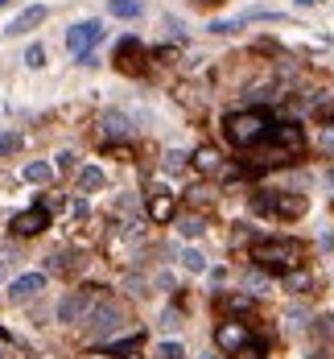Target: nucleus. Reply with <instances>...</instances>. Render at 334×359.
<instances>
[{
  "label": "nucleus",
  "mask_w": 334,
  "mask_h": 359,
  "mask_svg": "<svg viewBox=\"0 0 334 359\" xmlns=\"http://www.w3.org/2000/svg\"><path fill=\"white\" fill-rule=\"evenodd\" d=\"M252 261L268 272H293L301 265V244L297 240H260L252 248Z\"/></svg>",
  "instance_id": "obj_1"
},
{
  "label": "nucleus",
  "mask_w": 334,
  "mask_h": 359,
  "mask_svg": "<svg viewBox=\"0 0 334 359\" xmlns=\"http://www.w3.org/2000/svg\"><path fill=\"white\" fill-rule=\"evenodd\" d=\"M223 129H227V140L236 149H252V145H260L264 136L273 133V124H268L264 112H231L223 120Z\"/></svg>",
  "instance_id": "obj_2"
},
{
  "label": "nucleus",
  "mask_w": 334,
  "mask_h": 359,
  "mask_svg": "<svg viewBox=\"0 0 334 359\" xmlns=\"http://www.w3.org/2000/svg\"><path fill=\"white\" fill-rule=\"evenodd\" d=\"M103 298V289H75V293H66L62 298V306H58V322L62 326H83L87 318H91V310H96V302Z\"/></svg>",
  "instance_id": "obj_3"
},
{
  "label": "nucleus",
  "mask_w": 334,
  "mask_h": 359,
  "mask_svg": "<svg viewBox=\"0 0 334 359\" xmlns=\"http://www.w3.org/2000/svg\"><path fill=\"white\" fill-rule=\"evenodd\" d=\"M124 322H128V314H124V306H120V302H107V298H99L96 310H91V318H87L83 326H87V335H91V339H112V335H116Z\"/></svg>",
  "instance_id": "obj_4"
},
{
  "label": "nucleus",
  "mask_w": 334,
  "mask_h": 359,
  "mask_svg": "<svg viewBox=\"0 0 334 359\" xmlns=\"http://www.w3.org/2000/svg\"><path fill=\"white\" fill-rule=\"evenodd\" d=\"M99 42H103V25H99V21H79V25H70V29H66V50H70L75 58L96 54Z\"/></svg>",
  "instance_id": "obj_5"
},
{
  "label": "nucleus",
  "mask_w": 334,
  "mask_h": 359,
  "mask_svg": "<svg viewBox=\"0 0 334 359\" xmlns=\"http://www.w3.org/2000/svg\"><path fill=\"white\" fill-rule=\"evenodd\" d=\"M256 211H264V215H301L305 211V198H289V194H273V190H264V194H256Z\"/></svg>",
  "instance_id": "obj_6"
},
{
  "label": "nucleus",
  "mask_w": 334,
  "mask_h": 359,
  "mask_svg": "<svg viewBox=\"0 0 334 359\" xmlns=\"http://www.w3.org/2000/svg\"><path fill=\"white\" fill-rule=\"evenodd\" d=\"M248 339H252V335H248V326L236 322V318H227V322L215 330V343H219L223 351H243V347H248Z\"/></svg>",
  "instance_id": "obj_7"
},
{
  "label": "nucleus",
  "mask_w": 334,
  "mask_h": 359,
  "mask_svg": "<svg viewBox=\"0 0 334 359\" xmlns=\"http://www.w3.org/2000/svg\"><path fill=\"white\" fill-rule=\"evenodd\" d=\"M149 219H157V224H169L174 219V194L165 186H153L149 190Z\"/></svg>",
  "instance_id": "obj_8"
},
{
  "label": "nucleus",
  "mask_w": 334,
  "mask_h": 359,
  "mask_svg": "<svg viewBox=\"0 0 334 359\" xmlns=\"http://www.w3.org/2000/svg\"><path fill=\"white\" fill-rule=\"evenodd\" d=\"M46 289V272H25V277H17L13 285H8V298L13 302H29L33 293H42Z\"/></svg>",
  "instance_id": "obj_9"
},
{
  "label": "nucleus",
  "mask_w": 334,
  "mask_h": 359,
  "mask_svg": "<svg viewBox=\"0 0 334 359\" xmlns=\"http://www.w3.org/2000/svg\"><path fill=\"white\" fill-rule=\"evenodd\" d=\"M273 140H277V153H301V145H305V136H301V124H293V120H289V124H277V129H273Z\"/></svg>",
  "instance_id": "obj_10"
},
{
  "label": "nucleus",
  "mask_w": 334,
  "mask_h": 359,
  "mask_svg": "<svg viewBox=\"0 0 334 359\" xmlns=\"http://www.w3.org/2000/svg\"><path fill=\"white\" fill-rule=\"evenodd\" d=\"M46 224H50L46 207H29V211H21V215L13 219V231H17V235H38Z\"/></svg>",
  "instance_id": "obj_11"
},
{
  "label": "nucleus",
  "mask_w": 334,
  "mask_h": 359,
  "mask_svg": "<svg viewBox=\"0 0 334 359\" xmlns=\"http://www.w3.org/2000/svg\"><path fill=\"white\" fill-rule=\"evenodd\" d=\"M42 21H46V8H42V4H29L25 13H17V17H13L8 34H13V38H17V34H29V29H38Z\"/></svg>",
  "instance_id": "obj_12"
},
{
  "label": "nucleus",
  "mask_w": 334,
  "mask_h": 359,
  "mask_svg": "<svg viewBox=\"0 0 334 359\" xmlns=\"http://www.w3.org/2000/svg\"><path fill=\"white\" fill-rule=\"evenodd\" d=\"M116 66H120V71H141V42H137V38H124V42H120Z\"/></svg>",
  "instance_id": "obj_13"
},
{
  "label": "nucleus",
  "mask_w": 334,
  "mask_h": 359,
  "mask_svg": "<svg viewBox=\"0 0 334 359\" xmlns=\"http://www.w3.org/2000/svg\"><path fill=\"white\" fill-rule=\"evenodd\" d=\"M99 129H103L107 140H124V136L132 133V124H128V116H124V112H107V116L99 120Z\"/></svg>",
  "instance_id": "obj_14"
},
{
  "label": "nucleus",
  "mask_w": 334,
  "mask_h": 359,
  "mask_svg": "<svg viewBox=\"0 0 334 359\" xmlns=\"http://www.w3.org/2000/svg\"><path fill=\"white\" fill-rule=\"evenodd\" d=\"M194 166H198L202 174H219V166H223V157H219V149H211V145H202V149L194 153Z\"/></svg>",
  "instance_id": "obj_15"
},
{
  "label": "nucleus",
  "mask_w": 334,
  "mask_h": 359,
  "mask_svg": "<svg viewBox=\"0 0 334 359\" xmlns=\"http://www.w3.org/2000/svg\"><path fill=\"white\" fill-rule=\"evenodd\" d=\"M103 170H99V166H83V170H79V194H96L99 186H103Z\"/></svg>",
  "instance_id": "obj_16"
},
{
  "label": "nucleus",
  "mask_w": 334,
  "mask_h": 359,
  "mask_svg": "<svg viewBox=\"0 0 334 359\" xmlns=\"http://www.w3.org/2000/svg\"><path fill=\"white\" fill-rule=\"evenodd\" d=\"M21 174H25V182H33V186H50V182H54V166H46V161H29Z\"/></svg>",
  "instance_id": "obj_17"
},
{
  "label": "nucleus",
  "mask_w": 334,
  "mask_h": 359,
  "mask_svg": "<svg viewBox=\"0 0 334 359\" xmlns=\"http://www.w3.org/2000/svg\"><path fill=\"white\" fill-rule=\"evenodd\" d=\"M202 231H206L202 215H182V219H178V235H182V240H198Z\"/></svg>",
  "instance_id": "obj_18"
},
{
  "label": "nucleus",
  "mask_w": 334,
  "mask_h": 359,
  "mask_svg": "<svg viewBox=\"0 0 334 359\" xmlns=\"http://www.w3.org/2000/svg\"><path fill=\"white\" fill-rule=\"evenodd\" d=\"M178 261H182V269H186V272H206V256H202L198 248H182V256H178Z\"/></svg>",
  "instance_id": "obj_19"
},
{
  "label": "nucleus",
  "mask_w": 334,
  "mask_h": 359,
  "mask_svg": "<svg viewBox=\"0 0 334 359\" xmlns=\"http://www.w3.org/2000/svg\"><path fill=\"white\" fill-rule=\"evenodd\" d=\"M107 8H112V17H124V21L141 17V0H112Z\"/></svg>",
  "instance_id": "obj_20"
},
{
  "label": "nucleus",
  "mask_w": 334,
  "mask_h": 359,
  "mask_svg": "<svg viewBox=\"0 0 334 359\" xmlns=\"http://www.w3.org/2000/svg\"><path fill=\"white\" fill-rule=\"evenodd\" d=\"M25 66H29V71H42V66H46V45L42 42H33L25 50Z\"/></svg>",
  "instance_id": "obj_21"
},
{
  "label": "nucleus",
  "mask_w": 334,
  "mask_h": 359,
  "mask_svg": "<svg viewBox=\"0 0 334 359\" xmlns=\"http://www.w3.org/2000/svg\"><path fill=\"white\" fill-rule=\"evenodd\" d=\"M285 285L293 289V293H301V289H310V272H305V269H293V272H285Z\"/></svg>",
  "instance_id": "obj_22"
},
{
  "label": "nucleus",
  "mask_w": 334,
  "mask_h": 359,
  "mask_svg": "<svg viewBox=\"0 0 334 359\" xmlns=\"http://www.w3.org/2000/svg\"><path fill=\"white\" fill-rule=\"evenodd\" d=\"M186 161H190V157H186V153H182V149H169V153H165V161H161V166H165V170H169V174H178V170H182V166H186Z\"/></svg>",
  "instance_id": "obj_23"
},
{
  "label": "nucleus",
  "mask_w": 334,
  "mask_h": 359,
  "mask_svg": "<svg viewBox=\"0 0 334 359\" xmlns=\"http://www.w3.org/2000/svg\"><path fill=\"white\" fill-rule=\"evenodd\" d=\"M141 339H144V335H128V339H120V343H112V356H132Z\"/></svg>",
  "instance_id": "obj_24"
},
{
  "label": "nucleus",
  "mask_w": 334,
  "mask_h": 359,
  "mask_svg": "<svg viewBox=\"0 0 334 359\" xmlns=\"http://www.w3.org/2000/svg\"><path fill=\"white\" fill-rule=\"evenodd\" d=\"M157 359H186V347L169 339V343H161V347H157Z\"/></svg>",
  "instance_id": "obj_25"
},
{
  "label": "nucleus",
  "mask_w": 334,
  "mask_h": 359,
  "mask_svg": "<svg viewBox=\"0 0 334 359\" xmlns=\"http://www.w3.org/2000/svg\"><path fill=\"white\" fill-rule=\"evenodd\" d=\"M21 149V136L17 133H0V157H13Z\"/></svg>",
  "instance_id": "obj_26"
},
{
  "label": "nucleus",
  "mask_w": 334,
  "mask_h": 359,
  "mask_svg": "<svg viewBox=\"0 0 334 359\" xmlns=\"http://www.w3.org/2000/svg\"><path fill=\"white\" fill-rule=\"evenodd\" d=\"M223 306H227L231 314H243V310H252V293H239V298H227Z\"/></svg>",
  "instance_id": "obj_27"
},
{
  "label": "nucleus",
  "mask_w": 334,
  "mask_h": 359,
  "mask_svg": "<svg viewBox=\"0 0 334 359\" xmlns=\"http://www.w3.org/2000/svg\"><path fill=\"white\" fill-rule=\"evenodd\" d=\"M243 285H248L252 293H260V289L268 285V277H264V272H260V269H252V272H248V277H243Z\"/></svg>",
  "instance_id": "obj_28"
},
{
  "label": "nucleus",
  "mask_w": 334,
  "mask_h": 359,
  "mask_svg": "<svg viewBox=\"0 0 334 359\" xmlns=\"http://www.w3.org/2000/svg\"><path fill=\"white\" fill-rule=\"evenodd\" d=\"M13 261H17V248H8V244H4V248H0V281H4V272L13 269Z\"/></svg>",
  "instance_id": "obj_29"
},
{
  "label": "nucleus",
  "mask_w": 334,
  "mask_h": 359,
  "mask_svg": "<svg viewBox=\"0 0 334 359\" xmlns=\"http://www.w3.org/2000/svg\"><path fill=\"white\" fill-rule=\"evenodd\" d=\"M318 335H322V339H334V314L318 318Z\"/></svg>",
  "instance_id": "obj_30"
},
{
  "label": "nucleus",
  "mask_w": 334,
  "mask_h": 359,
  "mask_svg": "<svg viewBox=\"0 0 334 359\" xmlns=\"http://www.w3.org/2000/svg\"><path fill=\"white\" fill-rule=\"evenodd\" d=\"M70 215H75V219H87V215H91L87 198H75V203H70Z\"/></svg>",
  "instance_id": "obj_31"
},
{
  "label": "nucleus",
  "mask_w": 334,
  "mask_h": 359,
  "mask_svg": "<svg viewBox=\"0 0 334 359\" xmlns=\"http://www.w3.org/2000/svg\"><path fill=\"white\" fill-rule=\"evenodd\" d=\"M239 21H211V34H236Z\"/></svg>",
  "instance_id": "obj_32"
},
{
  "label": "nucleus",
  "mask_w": 334,
  "mask_h": 359,
  "mask_svg": "<svg viewBox=\"0 0 334 359\" xmlns=\"http://www.w3.org/2000/svg\"><path fill=\"white\" fill-rule=\"evenodd\" d=\"M58 170H75V153H70V149L58 153Z\"/></svg>",
  "instance_id": "obj_33"
},
{
  "label": "nucleus",
  "mask_w": 334,
  "mask_h": 359,
  "mask_svg": "<svg viewBox=\"0 0 334 359\" xmlns=\"http://www.w3.org/2000/svg\"><path fill=\"white\" fill-rule=\"evenodd\" d=\"M285 322H289V326H293V330H297V326L305 322V310H289V314H285Z\"/></svg>",
  "instance_id": "obj_34"
},
{
  "label": "nucleus",
  "mask_w": 334,
  "mask_h": 359,
  "mask_svg": "<svg viewBox=\"0 0 334 359\" xmlns=\"http://www.w3.org/2000/svg\"><path fill=\"white\" fill-rule=\"evenodd\" d=\"M239 359H260V343H256V347H252V343H248V347H243V351H236Z\"/></svg>",
  "instance_id": "obj_35"
},
{
  "label": "nucleus",
  "mask_w": 334,
  "mask_h": 359,
  "mask_svg": "<svg viewBox=\"0 0 334 359\" xmlns=\"http://www.w3.org/2000/svg\"><path fill=\"white\" fill-rule=\"evenodd\" d=\"M322 145H326V149H334V124L326 129V133H322Z\"/></svg>",
  "instance_id": "obj_36"
},
{
  "label": "nucleus",
  "mask_w": 334,
  "mask_h": 359,
  "mask_svg": "<svg viewBox=\"0 0 334 359\" xmlns=\"http://www.w3.org/2000/svg\"><path fill=\"white\" fill-rule=\"evenodd\" d=\"M322 0H297V8H318Z\"/></svg>",
  "instance_id": "obj_37"
},
{
  "label": "nucleus",
  "mask_w": 334,
  "mask_h": 359,
  "mask_svg": "<svg viewBox=\"0 0 334 359\" xmlns=\"http://www.w3.org/2000/svg\"><path fill=\"white\" fill-rule=\"evenodd\" d=\"M314 359H331V356H326V351H314Z\"/></svg>",
  "instance_id": "obj_38"
},
{
  "label": "nucleus",
  "mask_w": 334,
  "mask_h": 359,
  "mask_svg": "<svg viewBox=\"0 0 334 359\" xmlns=\"http://www.w3.org/2000/svg\"><path fill=\"white\" fill-rule=\"evenodd\" d=\"M198 4H215V0H198Z\"/></svg>",
  "instance_id": "obj_39"
},
{
  "label": "nucleus",
  "mask_w": 334,
  "mask_h": 359,
  "mask_svg": "<svg viewBox=\"0 0 334 359\" xmlns=\"http://www.w3.org/2000/svg\"><path fill=\"white\" fill-rule=\"evenodd\" d=\"M0 4H8V0H0Z\"/></svg>",
  "instance_id": "obj_40"
},
{
  "label": "nucleus",
  "mask_w": 334,
  "mask_h": 359,
  "mask_svg": "<svg viewBox=\"0 0 334 359\" xmlns=\"http://www.w3.org/2000/svg\"><path fill=\"white\" fill-rule=\"evenodd\" d=\"M0 359H4V351H0Z\"/></svg>",
  "instance_id": "obj_41"
},
{
  "label": "nucleus",
  "mask_w": 334,
  "mask_h": 359,
  "mask_svg": "<svg viewBox=\"0 0 334 359\" xmlns=\"http://www.w3.org/2000/svg\"><path fill=\"white\" fill-rule=\"evenodd\" d=\"M206 359H211V356H206Z\"/></svg>",
  "instance_id": "obj_42"
}]
</instances>
